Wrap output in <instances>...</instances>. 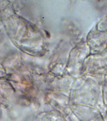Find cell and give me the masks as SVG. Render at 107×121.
<instances>
[]
</instances>
